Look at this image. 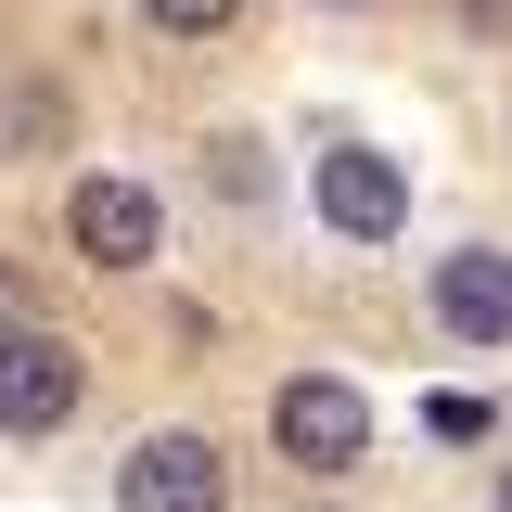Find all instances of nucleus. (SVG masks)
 Returning <instances> with one entry per match:
<instances>
[{
  "instance_id": "nucleus-1",
  "label": "nucleus",
  "mask_w": 512,
  "mask_h": 512,
  "mask_svg": "<svg viewBox=\"0 0 512 512\" xmlns=\"http://www.w3.org/2000/svg\"><path fill=\"white\" fill-rule=\"evenodd\" d=\"M269 436H282V461H308V474H359L372 461V397L346 372H295L269 397Z\"/></svg>"
},
{
  "instance_id": "nucleus-5",
  "label": "nucleus",
  "mask_w": 512,
  "mask_h": 512,
  "mask_svg": "<svg viewBox=\"0 0 512 512\" xmlns=\"http://www.w3.org/2000/svg\"><path fill=\"white\" fill-rule=\"evenodd\" d=\"M64 231H77V256H90V269H154L167 205H154L141 180H77V192H64Z\"/></svg>"
},
{
  "instance_id": "nucleus-9",
  "label": "nucleus",
  "mask_w": 512,
  "mask_h": 512,
  "mask_svg": "<svg viewBox=\"0 0 512 512\" xmlns=\"http://www.w3.org/2000/svg\"><path fill=\"white\" fill-rule=\"evenodd\" d=\"M461 13H487V26H512V0H461Z\"/></svg>"
},
{
  "instance_id": "nucleus-8",
  "label": "nucleus",
  "mask_w": 512,
  "mask_h": 512,
  "mask_svg": "<svg viewBox=\"0 0 512 512\" xmlns=\"http://www.w3.org/2000/svg\"><path fill=\"white\" fill-rule=\"evenodd\" d=\"M26 320H39V295H26V269H0V346H13Z\"/></svg>"
},
{
  "instance_id": "nucleus-2",
  "label": "nucleus",
  "mask_w": 512,
  "mask_h": 512,
  "mask_svg": "<svg viewBox=\"0 0 512 512\" xmlns=\"http://www.w3.org/2000/svg\"><path fill=\"white\" fill-rule=\"evenodd\" d=\"M77 397H90V372H77V346L26 320V333L0 346V436H64V423H77Z\"/></svg>"
},
{
  "instance_id": "nucleus-3",
  "label": "nucleus",
  "mask_w": 512,
  "mask_h": 512,
  "mask_svg": "<svg viewBox=\"0 0 512 512\" xmlns=\"http://www.w3.org/2000/svg\"><path fill=\"white\" fill-rule=\"evenodd\" d=\"M116 512H231V461L205 436H141L116 461Z\"/></svg>"
},
{
  "instance_id": "nucleus-7",
  "label": "nucleus",
  "mask_w": 512,
  "mask_h": 512,
  "mask_svg": "<svg viewBox=\"0 0 512 512\" xmlns=\"http://www.w3.org/2000/svg\"><path fill=\"white\" fill-rule=\"evenodd\" d=\"M141 13H154V26H167V39H218V26H231V13H244V0H141Z\"/></svg>"
},
{
  "instance_id": "nucleus-4",
  "label": "nucleus",
  "mask_w": 512,
  "mask_h": 512,
  "mask_svg": "<svg viewBox=\"0 0 512 512\" xmlns=\"http://www.w3.org/2000/svg\"><path fill=\"white\" fill-rule=\"evenodd\" d=\"M308 192H320V218L346 244H397V218H410V180H397V154H372V141H333Z\"/></svg>"
},
{
  "instance_id": "nucleus-10",
  "label": "nucleus",
  "mask_w": 512,
  "mask_h": 512,
  "mask_svg": "<svg viewBox=\"0 0 512 512\" xmlns=\"http://www.w3.org/2000/svg\"><path fill=\"white\" fill-rule=\"evenodd\" d=\"M500 512H512V474H500Z\"/></svg>"
},
{
  "instance_id": "nucleus-6",
  "label": "nucleus",
  "mask_w": 512,
  "mask_h": 512,
  "mask_svg": "<svg viewBox=\"0 0 512 512\" xmlns=\"http://www.w3.org/2000/svg\"><path fill=\"white\" fill-rule=\"evenodd\" d=\"M436 333H461V346H512V256L461 244L436 269Z\"/></svg>"
}]
</instances>
